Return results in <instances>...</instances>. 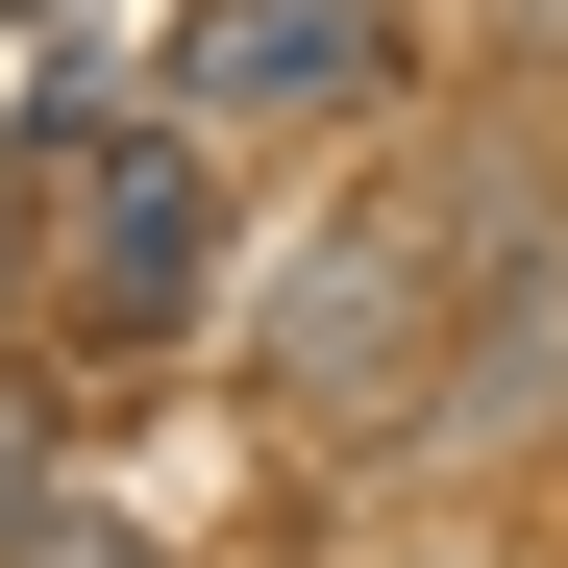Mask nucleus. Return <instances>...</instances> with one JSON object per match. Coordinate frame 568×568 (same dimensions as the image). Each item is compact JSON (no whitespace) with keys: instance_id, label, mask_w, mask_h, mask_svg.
<instances>
[{"instance_id":"5","label":"nucleus","mask_w":568,"mask_h":568,"mask_svg":"<svg viewBox=\"0 0 568 568\" xmlns=\"http://www.w3.org/2000/svg\"><path fill=\"white\" fill-rule=\"evenodd\" d=\"M26 568H149V544H124V519H50V544H26Z\"/></svg>"},{"instance_id":"3","label":"nucleus","mask_w":568,"mask_h":568,"mask_svg":"<svg viewBox=\"0 0 568 568\" xmlns=\"http://www.w3.org/2000/svg\"><path fill=\"white\" fill-rule=\"evenodd\" d=\"M420 247H322V396H371V371H420Z\"/></svg>"},{"instance_id":"4","label":"nucleus","mask_w":568,"mask_h":568,"mask_svg":"<svg viewBox=\"0 0 568 568\" xmlns=\"http://www.w3.org/2000/svg\"><path fill=\"white\" fill-rule=\"evenodd\" d=\"M50 519H74V495H50V420H26V396H0V568H26Z\"/></svg>"},{"instance_id":"6","label":"nucleus","mask_w":568,"mask_h":568,"mask_svg":"<svg viewBox=\"0 0 568 568\" xmlns=\"http://www.w3.org/2000/svg\"><path fill=\"white\" fill-rule=\"evenodd\" d=\"M469 26H495V50H568V0H469Z\"/></svg>"},{"instance_id":"2","label":"nucleus","mask_w":568,"mask_h":568,"mask_svg":"<svg viewBox=\"0 0 568 568\" xmlns=\"http://www.w3.org/2000/svg\"><path fill=\"white\" fill-rule=\"evenodd\" d=\"M223 297V149L199 124H100V149H74V322H199Z\"/></svg>"},{"instance_id":"1","label":"nucleus","mask_w":568,"mask_h":568,"mask_svg":"<svg viewBox=\"0 0 568 568\" xmlns=\"http://www.w3.org/2000/svg\"><path fill=\"white\" fill-rule=\"evenodd\" d=\"M371 100H396V0H199L173 26L199 149H297V124H371Z\"/></svg>"}]
</instances>
